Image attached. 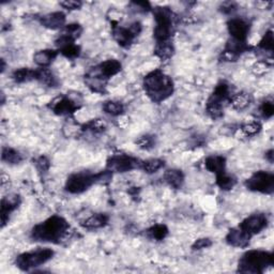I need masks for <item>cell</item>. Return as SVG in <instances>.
<instances>
[{
  "mask_svg": "<svg viewBox=\"0 0 274 274\" xmlns=\"http://www.w3.org/2000/svg\"><path fill=\"white\" fill-rule=\"evenodd\" d=\"M69 228L70 225L63 218L53 216L33 227L31 237L36 241L57 243L64 237Z\"/></svg>",
  "mask_w": 274,
  "mask_h": 274,
  "instance_id": "6da1fadb",
  "label": "cell"
},
{
  "mask_svg": "<svg viewBox=\"0 0 274 274\" xmlns=\"http://www.w3.org/2000/svg\"><path fill=\"white\" fill-rule=\"evenodd\" d=\"M145 91L153 102L160 103L172 96L173 83L171 78L160 70L150 72L144 79Z\"/></svg>",
  "mask_w": 274,
  "mask_h": 274,
  "instance_id": "7a4b0ae2",
  "label": "cell"
},
{
  "mask_svg": "<svg viewBox=\"0 0 274 274\" xmlns=\"http://www.w3.org/2000/svg\"><path fill=\"white\" fill-rule=\"evenodd\" d=\"M273 265L272 253L265 251H249L239 260L238 271L241 273H263Z\"/></svg>",
  "mask_w": 274,
  "mask_h": 274,
  "instance_id": "3957f363",
  "label": "cell"
},
{
  "mask_svg": "<svg viewBox=\"0 0 274 274\" xmlns=\"http://www.w3.org/2000/svg\"><path fill=\"white\" fill-rule=\"evenodd\" d=\"M157 26L155 38L157 43L169 42L172 35V13L168 8H156L153 10Z\"/></svg>",
  "mask_w": 274,
  "mask_h": 274,
  "instance_id": "277c9868",
  "label": "cell"
},
{
  "mask_svg": "<svg viewBox=\"0 0 274 274\" xmlns=\"http://www.w3.org/2000/svg\"><path fill=\"white\" fill-rule=\"evenodd\" d=\"M229 85H227L225 82L219 83L216 87L206 106V110L212 119L217 120L223 117V104L227 100H229Z\"/></svg>",
  "mask_w": 274,
  "mask_h": 274,
  "instance_id": "5b68a950",
  "label": "cell"
},
{
  "mask_svg": "<svg viewBox=\"0 0 274 274\" xmlns=\"http://www.w3.org/2000/svg\"><path fill=\"white\" fill-rule=\"evenodd\" d=\"M53 256H54V252L52 250L40 249L21 254L16 258L15 265L17 268L23 271H29L32 268H37V267L48 263L50 259L53 258Z\"/></svg>",
  "mask_w": 274,
  "mask_h": 274,
  "instance_id": "8992f818",
  "label": "cell"
},
{
  "mask_svg": "<svg viewBox=\"0 0 274 274\" xmlns=\"http://www.w3.org/2000/svg\"><path fill=\"white\" fill-rule=\"evenodd\" d=\"M97 183V173L76 172L71 175L65 183V190L72 194H81Z\"/></svg>",
  "mask_w": 274,
  "mask_h": 274,
  "instance_id": "52a82bcc",
  "label": "cell"
},
{
  "mask_svg": "<svg viewBox=\"0 0 274 274\" xmlns=\"http://www.w3.org/2000/svg\"><path fill=\"white\" fill-rule=\"evenodd\" d=\"M245 186L250 191L264 194H271L274 191V176L271 172L257 171L245 181Z\"/></svg>",
  "mask_w": 274,
  "mask_h": 274,
  "instance_id": "ba28073f",
  "label": "cell"
},
{
  "mask_svg": "<svg viewBox=\"0 0 274 274\" xmlns=\"http://www.w3.org/2000/svg\"><path fill=\"white\" fill-rule=\"evenodd\" d=\"M140 31H142V25L138 22L131 24L128 28L120 27V26H113L112 37L119 45L123 46V48H128L134 41V39L139 35Z\"/></svg>",
  "mask_w": 274,
  "mask_h": 274,
  "instance_id": "9c48e42d",
  "label": "cell"
},
{
  "mask_svg": "<svg viewBox=\"0 0 274 274\" xmlns=\"http://www.w3.org/2000/svg\"><path fill=\"white\" fill-rule=\"evenodd\" d=\"M139 161L137 159L125 156V155H119V156H113L108 161V168L111 172H126L132 169L136 168V167L140 166Z\"/></svg>",
  "mask_w": 274,
  "mask_h": 274,
  "instance_id": "30bf717a",
  "label": "cell"
},
{
  "mask_svg": "<svg viewBox=\"0 0 274 274\" xmlns=\"http://www.w3.org/2000/svg\"><path fill=\"white\" fill-rule=\"evenodd\" d=\"M267 226H268V219L263 213H258L245 219L239 227L253 236L264 230Z\"/></svg>",
  "mask_w": 274,
  "mask_h": 274,
  "instance_id": "8fae6325",
  "label": "cell"
},
{
  "mask_svg": "<svg viewBox=\"0 0 274 274\" xmlns=\"http://www.w3.org/2000/svg\"><path fill=\"white\" fill-rule=\"evenodd\" d=\"M228 31L233 40L240 42H246V38L250 32V24L243 18H232L227 24Z\"/></svg>",
  "mask_w": 274,
  "mask_h": 274,
  "instance_id": "7c38bea8",
  "label": "cell"
},
{
  "mask_svg": "<svg viewBox=\"0 0 274 274\" xmlns=\"http://www.w3.org/2000/svg\"><path fill=\"white\" fill-rule=\"evenodd\" d=\"M51 109L57 115L68 116L72 115L78 110V105L69 97H59L51 102Z\"/></svg>",
  "mask_w": 274,
  "mask_h": 274,
  "instance_id": "4fadbf2b",
  "label": "cell"
},
{
  "mask_svg": "<svg viewBox=\"0 0 274 274\" xmlns=\"http://www.w3.org/2000/svg\"><path fill=\"white\" fill-rule=\"evenodd\" d=\"M251 235L240 228H232L226 236V241L229 245L235 247H246L250 243Z\"/></svg>",
  "mask_w": 274,
  "mask_h": 274,
  "instance_id": "5bb4252c",
  "label": "cell"
},
{
  "mask_svg": "<svg viewBox=\"0 0 274 274\" xmlns=\"http://www.w3.org/2000/svg\"><path fill=\"white\" fill-rule=\"evenodd\" d=\"M21 204V198L18 195H8L1 200V225L4 227L9 219V216L12 211H14L18 205Z\"/></svg>",
  "mask_w": 274,
  "mask_h": 274,
  "instance_id": "9a60e30c",
  "label": "cell"
},
{
  "mask_svg": "<svg viewBox=\"0 0 274 274\" xmlns=\"http://www.w3.org/2000/svg\"><path fill=\"white\" fill-rule=\"evenodd\" d=\"M40 22L46 28L50 29H59L64 26L65 15L62 12H53L49 14L43 15Z\"/></svg>",
  "mask_w": 274,
  "mask_h": 274,
  "instance_id": "2e32d148",
  "label": "cell"
},
{
  "mask_svg": "<svg viewBox=\"0 0 274 274\" xmlns=\"http://www.w3.org/2000/svg\"><path fill=\"white\" fill-rule=\"evenodd\" d=\"M205 165L209 171L216 173V175H219V173L225 172L226 160L224 157L220 156H211L206 159Z\"/></svg>",
  "mask_w": 274,
  "mask_h": 274,
  "instance_id": "e0dca14e",
  "label": "cell"
},
{
  "mask_svg": "<svg viewBox=\"0 0 274 274\" xmlns=\"http://www.w3.org/2000/svg\"><path fill=\"white\" fill-rule=\"evenodd\" d=\"M165 182L173 189H180L184 182L183 172L179 169H168L164 173Z\"/></svg>",
  "mask_w": 274,
  "mask_h": 274,
  "instance_id": "ac0fdd59",
  "label": "cell"
},
{
  "mask_svg": "<svg viewBox=\"0 0 274 274\" xmlns=\"http://www.w3.org/2000/svg\"><path fill=\"white\" fill-rule=\"evenodd\" d=\"M108 223L109 217L105 213H97V215H93L87 219L82 225L87 229H98L102 228Z\"/></svg>",
  "mask_w": 274,
  "mask_h": 274,
  "instance_id": "d6986e66",
  "label": "cell"
},
{
  "mask_svg": "<svg viewBox=\"0 0 274 274\" xmlns=\"http://www.w3.org/2000/svg\"><path fill=\"white\" fill-rule=\"evenodd\" d=\"M57 51H53V50H44V51H39L37 52L35 56H33V60H35V62L42 66H48L50 65L53 61H54V59L57 57Z\"/></svg>",
  "mask_w": 274,
  "mask_h": 274,
  "instance_id": "ffe728a7",
  "label": "cell"
},
{
  "mask_svg": "<svg viewBox=\"0 0 274 274\" xmlns=\"http://www.w3.org/2000/svg\"><path fill=\"white\" fill-rule=\"evenodd\" d=\"M12 77L16 83L30 82L33 81V79H38V70H32L29 68L18 69L14 71Z\"/></svg>",
  "mask_w": 274,
  "mask_h": 274,
  "instance_id": "44dd1931",
  "label": "cell"
},
{
  "mask_svg": "<svg viewBox=\"0 0 274 274\" xmlns=\"http://www.w3.org/2000/svg\"><path fill=\"white\" fill-rule=\"evenodd\" d=\"M251 101H252L251 96L249 95V93H245V92L238 93V95H236L235 97H232L230 99V102L233 106V109L238 110H242L246 109L247 106L251 104Z\"/></svg>",
  "mask_w": 274,
  "mask_h": 274,
  "instance_id": "7402d4cb",
  "label": "cell"
},
{
  "mask_svg": "<svg viewBox=\"0 0 274 274\" xmlns=\"http://www.w3.org/2000/svg\"><path fill=\"white\" fill-rule=\"evenodd\" d=\"M155 54L161 59L163 61L165 60H168L171 58L173 54V48L170 44V42H164V43H157Z\"/></svg>",
  "mask_w": 274,
  "mask_h": 274,
  "instance_id": "603a6c76",
  "label": "cell"
},
{
  "mask_svg": "<svg viewBox=\"0 0 274 274\" xmlns=\"http://www.w3.org/2000/svg\"><path fill=\"white\" fill-rule=\"evenodd\" d=\"M236 183H237L236 178L227 175L225 172L217 175V184L219 189H222L224 191L231 190L233 186L236 185Z\"/></svg>",
  "mask_w": 274,
  "mask_h": 274,
  "instance_id": "cb8c5ba5",
  "label": "cell"
},
{
  "mask_svg": "<svg viewBox=\"0 0 274 274\" xmlns=\"http://www.w3.org/2000/svg\"><path fill=\"white\" fill-rule=\"evenodd\" d=\"M2 161L8 163V164H18L22 162V156L19 155V152L16 150L9 148V147H4L2 149V155H1Z\"/></svg>",
  "mask_w": 274,
  "mask_h": 274,
  "instance_id": "d4e9b609",
  "label": "cell"
},
{
  "mask_svg": "<svg viewBox=\"0 0 274 274\" xmlns=\"http://www.w3.org/2000/svg\"><path fill=\"white\" fill-rule=\"evenodd\" d=\"M164 166V161L160 159H151L140 164V167L148 173H155Z\"/></svg>",
  "mask_w": 274,
  "mask_h": 274,
  "instance_id": "484cf974",
  "label": "cell"
},
{
  "mask_svg": "<svg viewBox=\"0 0 274 274\" xmlns=\"http://www.w3.org/2000/svg\"><path fill=\"white\" fill-rule=\"evenodd\" d=\"M37 81H40L42 84H45L50 87H55L57 85V81H56V77L54 76V74H53L50 70L43 69V68L38 70Z\"/></svg>",
  "mask_w": 274,
  "mask_h": 274,
  "instance_id": "4316f807",
  "label": "cell"
},
{
  "mask_svg": "<svg viewBox=\"0 0 274 274\" xmlns=\"http://www.w3.org/2000/svg\"><path fill=\"white\" fill-rule=\"evenodd\" d=\"M103 110L110 116H120L124 111L123 105L117 101H106L103 105Z\"/></svg>",
  "mask_w": 274,
  "mask_h": 274,
  "instance_id": "83f0119b",
  "label": "cell"
},
{
  "mask_svg": "<svg viewBox=\"0 0 274 274\" xmlns=\"http://www.w3.org/2000/svg\"><path fill=\"white\" fill-rule=\"evenodd\" d=\"M149 235L152 239H156L158 241H161V240L165 239L166 236L168 235V228L165 225L158 224L156 226L151 227L149 229Z\"/></svg>",
  "mask_w": 274,
  "mask_h": 274,
  "instance_id": "f1b7e54d",
  "label": "cell"
},
{
  "mask_svg": "<svg viewBox=\"0 0 274 274\" xmlns=\"http://www.w3.org/2000/svg\"><path fill=\"white\" fill-rule=\"evenodd\" d=\"M136 144L139 146V148L145 149V150H149L155 147L156 140H155V137L151 135H144V136H140L136 140Z\"/></svg>",
  "mask_w": 274,
  "mask_h": 274,
  "instance_id": "f546056e",
  "label": "cell"
},
{
  "mask_svg": "<svg viewBox=\"0 0 274 274\" xmlns=\"http://www.w3.org/2000/svg\"><path fill=\"white\" fill-rule=\"evenodd\" d=\"M259 48L263 49L264 51L272 52L273 51V32L271 30L267 31L265 33L264 38L259 43Z\"/></svg>",
  "mask_w": 274,
  "mask_h": 274,
  "instance_id": "4dcf8cb0",
  "label": "cell"
},
{
  "mask_svg": "<svg viewBox=\"0 0 274 274\" xmlns=\"http://www.w3.org/2000/svg\"><path fill=\"white\" fill-rule=\"evenodd\" d=\"M242 130L246 135L252 136V135L257 134V133L262 130V125H260L259 122H251V123H247V124L243 125Z\"/></svg>",
  "mask_w": 274,
  "mask_h": 274,
  "instance_id": "1f68e13d",
  "label": "cell"
},
{
  "mask_svg": "<svg viewBox=\"0 0 274 274\" xmlns=\"http://www.w3.org/2000/svg\"><path fill=\"white\" fill-rule=\"evenodd\" d=\"M260 111L265 118H271L274 113V106L271 101H265L260 106Z\"/></svg>",
  "mask_w": 274,
  "mask_h": 274,
  "instance_id": "d6a6232c",
  "label": "cell"
},
{
  "mask_svg": "<svg viewBox=\"0 0 274 274\" xmlns=\"http://www.w3.org/2000/svg\"><path fill=\"white\" fill-rule=\"evenodd\" d=\"M50 166H51V163L48 158L40 157L39 159L36 160V167L40 172H46L49 170Z\"/></svg>",
  "mask_w": 274,
  "mask_h": 274,
  "instance_id": "836d02e7",
  "label": "cell"
},
{
  "mask_svg": "<svg viewBox=\"0 0 274 274\" xmlns=\"http://www.w3.org/2000/svg\"><path fill=\"white\" fill-rule=\"evenodd\" d=\"M212 245L211 240L208 238H202L196 240L194 244L192 245L193 250H203V249H207V247H209Z\"/></svg>",
  "mask_w": 274,
  "mask_h": 274,
  "instance_id": "e575fe53",
  "label": "cell"
},
{
  "mask_svg": "<svg viewBox=\"0 0 274 274\" xmlns=\"http://www.w3.org/2000/svg\"><path fill=\"white\" fill-rule=\"evenodd\" d=\"M87 130H90L92 132H102L105 129V124L100 121V120H93L86 125Z\"/></svg>",
  "mask_w": 274,
  "mask_h": 274,
  "instance_id": "d590c367",
  "label": "cell"
},
{
  "mask_svg": "<svg viewBox=\"0 0 274 274\" xmlns=\"http://www.w3.org/2000/svg\"><path fill=\"white\" fill-rule=\"evenodd\" d=\"M60 5L63 6L66 10H77L82 6L81 1H74V0H66V1H61Z\"/></svg>",
  "mask_w": 274,
  "mask_h": 274,
  "instance_id": "8d00e7d4",
  "label": "cell"
},
{
  "mask_svg": "<svg viewBox=\"0 0 274 274\" xmlns=\"http://www.w3.org/2000/svg\"><path fill=\"white\" fill-rule=\"evenodd\" d=\"M222 11L224 13H231L232 11L236 10V4L235 3H231V2H226L222 5Z\"/></svg>",
  "mask_w": 274,
  "mask_h": 274,
  "instance_id": "74e56055",
  "label": "cell"
},
{
  "mask_svg": "<svg viewBox=\"0 0 274 274\" xmlns=\"http://www.w3.org/2000/svg\"><path fill=\"white\" fill-rule=\"evenodd\" d=\"M266 157H267V159L269 160L270 163H272V162H273V150H270V151L267 152Z\"/></svg>",
  "mask_w": 274,
  "mask_h": 274,
  "instance_id": "f35d334b",
  "label": "cell"
}]
</instances>
